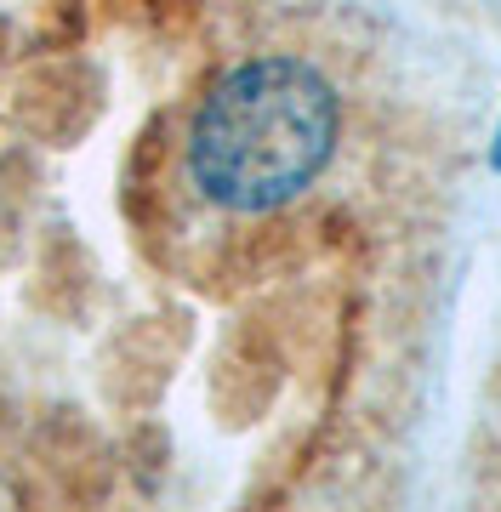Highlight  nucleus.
Instances as JSON below:
<instances>
[{
    "mask_svg": "<svg viewBox=\"0 0 501 512\" xmlns=\"http://www.w3.org/2000/svg\"><path fill=\"white\" fill-rule=\"evenodd\" d=\"M331 80L302 57H257L205 92L188 126V177L223 211H274L297 200L336 154Z\"/></svg>",
    "mask_w": 501,
    "mask_h": 512,
    "instance_id": "f257e3e1",
    "label": "nucleus"
}]
</instances>
